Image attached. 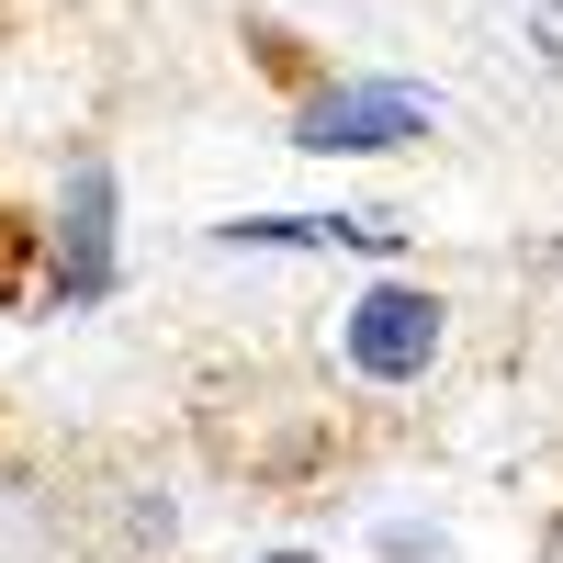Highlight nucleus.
Wrapping results in <instances>:
<instances>
[{"mask_svg":"<svg viewBox=\"0 0 563 563\" xmlns=\"http://www.w3.org/2000/svg\"><path fill=\"white\" fill-rule=\"evenodd\" d=\"M440 102L406 79H350V90H316V102L294 113V147L316 158H372V147H406V135H429Z\"/></svg>","mask_w":563,"mask_h":563,"instance_id":"nucleus-2","label":"nucleus"},{"mask_svg":"<svg viewBox=\"0 0 563 563\" xmlns=\"http://www.w3.org/2000/svg\"><path fill=\"white\" fill-rule=\"evenodd\" d=\"M541 57L563 68V0H541Z\"/></svg>","mask_w":563,"mask_h":563,"instance_id":"nucleus-4","label":"nucleus"},{"mask_svg":"<svg viewBox=\"0 0 563 563\" xmlns=\"http://www.w3.org/2000/svg\"><path fill=\"white\" fill-rule=\"evenodd\" d=\"M57 294L68 305H102L113 294V169L79 158L68 169V214H57Z\"/></svg>","mask_w":563,"mask_h":563,"instance_id":"nucleus-3","label":"nucleus"},{"mask_svg":"<svg viewBox=\"0 0 563 563\" xmlns=\"http://www.w3.org/2000/svg\"><path fill=\"white\" fill-rule=\"evenodd\" d=\"M552 260H563V249H552Z\"/></svg>","mask_w":563,"mask_h":563,"instance_id":"nucleus-6","label":"nucleus"},{"mask_svg":"<svg viewBox=\"0 0 563 563\" xmlns=\"http://www.w3.org/2000/svg\"><path fill=\"white\" fill-rule=\"evenodd\" d=\"M260 563H316V552H260Z\"/></svg>","mask_w":563,"mask_h":563,"instance_id":"nucleus-5","label":"nucleus"},{"mask_svg":"<svg viewBox=\"0 0 563 563\" xmlns=\"http://www.w3.org/2000/svg\"><path fill=\"white\" fill-rule=\"evenodd\" d=\"M440 339H451V305L417 294V282H372V294L339 316V350H350L361 384H429Z\"/></svg>","mask_w":563,"mask_h":563,"instance_id":"nucleus-1","label":"nucleus"}]
</instances>
